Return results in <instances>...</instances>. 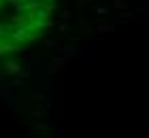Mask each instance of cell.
<instances>
[{"label": "cell", "mask_w": 149, "mask_h": 138, "mask_svg": "<svg viewBox=\"0 0 149 138\" xmlns=\"http://www.w3.org/2000/svg\"><path fill=\"white\" fill-rule=\"evenodd\" d=\"M58 0H0V55L32 45L53 21Z\"/></svg>", "instance_id": "cell-1"}]
</instances>
